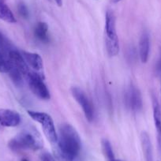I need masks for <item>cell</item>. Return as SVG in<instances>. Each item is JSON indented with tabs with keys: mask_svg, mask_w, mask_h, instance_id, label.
<instances>
[{
	"mask_svg": "<svg viewBox=\"0 0 161 161\" xmlns=\"http://www.w3.org/2000/svg\"><path fill=\"white\" fill-rule=\"evenodd\" d=\"M81 149L80 136L69 124L59 127L58 140L53 145L54 156L58 161H74Z\"/></svg>",
	"mask_w": 161,
	"mask_h": 161,
	"instance_id": "obj_1",
	"label": "cell"
},
{
	"mask_svg": "<svg viewBox=\"0 0 161 161\" xmlns=\"http://www.w3.org/2000/svg\"><path fill=\"white\" fill-rule=\"evenodd\" d=\"M8 146L15 152L23 150L36 151L43 148V144L36 134L29 131H23L9 142Z\"/></svg>",
	"mask_w": 161,
	"mask_h": 161,
	"instance_id": "obj_2",
	"label": "cell"
},
{
	"mask_svg": "<svg viewBox=\"0 0 161 161\" xmlns=\"http://www.w3.org/2000/svg\"><path fill=\"white\" fill-rule=\"evenodd\" d=\"M105 41L108 54L116 56L119 52V41L116 32L115 17L111 10H108L105 16Z\"/></svg>",
	"mask_w": 161,
	"mask_h": 161,
	"instance_id": "obj_3",
	"label": "cell"
},
{
	"mask_svg": "<svg viewBox=\"0 0 161 161\" xmlns=\"http://www.w3.org/2000/svg\"><path fill=\"white\" fill-rule=\"evenodd\" d=\"M28 114L34 121L41 125L45 137L52 145H54L58 140V133L56 132L54 121L51 115L47 113L34 111H28Z\"/></svg>",
	"mask_w": 161,
	"mask_h": 161,
	"instance_id": "obj_4",
	"label": "cell"
},
{
	"mask_svg": "<svg viewBox=\"0 0 161 161\" xmlns=\"http://www.w3.org/2000/svg\"><path fill=\"white\" fill-rule=\"evenodd\" d=\"M32 93L40 100H50L51 95L48 89L44 82V77L40 73L31 70L25 77Z\"/></svg>",
	"mask_w": 161,
	"mask_h": 161,
	"instance_id": "obj_5",
	"label": "cell"
},
{
	"mask_svg": "<svg viewBox=\"0 0 161 161\" xmlns=\"http://www.w3.org/2000/svg\"><path fill=\"white\" fill-rule=\"evenodd\" d=\"M71 93L82 108L86 118L89 122H92L95 118V109L94 106L86 92L78 87H73L71 89Z\"/></svg>",
	"mask_w": 161,
	"mask_h": 161,
	"instance_id": "obj_6",
	"label": "cell"
},
{
	"mask_svg": "<svg viewBox=\"0 0 161 161\" xmlns=\"http://www.w3.org/2000/svg\"><path fill=\"white\" fill-rule=\"evenodd\" d=\"M14 47L5 36L0 32V72L8 74L12 68L10 53Z\"/></svg>",
	"mask_w": 161,
	"mask_h": 161,
	"instance_id": "obj_7",
	"label": "cell"
},
{
	"mask_svg": "<svg viewBox=\"0 0 161 161\" xmlns=\"http://www.w3.org/2000/svg\"><path fill=\"white\" fill-rule=\"evenodd\" d=\"M124 100L126 108L133 112H139L142 109V94L140 90L133 85H130L125 92Z\"/></svg>",
	"mask_w": 161,
	"mask_h": 161,
	"instance_id": "obj_8",
	"label": "cell"
},
{
	"mask_svg": "<svg viewBox=\"0 0 161 161\" xmlns=\"http://www.w3.org/2000/svg\"><path fill=\"white\" fill-rule=\"evenodd\" d=\"M21 115L16 111L0 109V125L6 127H15L21 123Z\"/></svg>",
	"mask_w": 161,
	"mask_h": 161,
	"instance_id": "obj_9",
	"label": "cell"
},
{
	"mask_svg": "<svg viewBox=\"0 0 161 161\" xmlns=\"http://www.w3.org/2000/svg\"><path fill=\"white\" fill-rule=\"evenodd\" d=\"M21 53L29 67L31 68L32 70L40 74V71L44 68L43 59L40 55L36 53L28 52H21Z\"/></svg>",
	"mask_w": 161,
	"mask_h": 161,
	"instance_id": "obj_10",
	"label": "cell"
},
{
	"mask_svg": "<svg viewBox=\"0 0 161 161\" xmlns=\"http://www.w3.org/2000/svg\"><path fill=\"white\" fill-rule=\"evenodd\" d=\"M153 119H154L155 127L157 136L158 149L161 154V110L157 99L155 97H153Z\"/></svg>",
	"mask_w": 161,
	"mask_h": 161,
	"instance_id": "obj_11",
	"label": "cell"
},
{
	"mask_svg": "<svg viewBox=\"0 0 161 161\" xmlns=\"http://www.w3.org/2000/svg\"><path fill=\"white\" fill-rule=\"evenodd\" d=\"M150 37L147 31H144L139 40V56L142 63H147L149 57Z\"/></svg>",
	"mask_w": 161,
	"mask_h": 161,
	"instance_id": "obj_12",
	"label": "cell"
},
{
	"mask_svg": "<svg viewBox=\"0 0 161 161\" xmlns=\"http://www.w3.org/2000/svg\"><path fill=\"white\" fill-rule=\"evenodd\" d=\"M34 35L36 38L43 44H48L50 42V36L48 34V25L47 23L40 21L36 24L34 29Z\"/></svg>",
	"mask_w": 161,
	"mask_h": 161,
	"instance_id": "obj_13",
	"label": "cell"
},
{
	"mask_svg": "<svg viewBox=\"0 0 161 161\" xmlns=\"http://www.w3.org/2000/svg\"><path fill=\"white\" fill-rule=\"evenodd\" d=\"M141 141H142V148L144 151L145 160L146 161H153V147H152L151 140H150L149 135L147 132L143 131L141 134Z\"/></svg>",
	"mask_w": 161,
	"mask_h": 161,
	"instance_id": "obj_14",
	"label": "cell"
},
{
	"mask_svg": "<svg viewBox=\"0 0 161 161\" xmlns=\"http://www.w3.org/2000/svg\"><path fill=\"white\" fill-rule=\"evenodd\" d=\"M0 19L10 24L17 21L13 12L3 3H0Z\"/></svg>",
	"mask_w": 161,
	"mask_h": 161,
	"instance_id": "obj_15",
	"label": "cell"
},
{
	"mask_svg": "<svg viewBox=\"0 0 161 161\" xmlns=\"http://www.w3.org/2000/svg\"><path fill=\"white\" fill-rule=\"evenodd\" d=\"M102 150L104 154L105 157L108 159V160H111V159H114V154L113 152V148L111 147V143L107 139H103L102 140Z\"/></svg>",
	"mask_w": 161,
	"mask_h": 161,
	"instance_id": "obj_16",
	"label": "cell"
},
{
	"mask_svg": "<svg viewBox=\"0 0 161 161\" xmlns=\"http://www.w3.org/2000/svg\"><path fill=\"white\" fill-rule=\"evenodd\" d=\"M18 10L19 14L23 18H28L29 16V12L28 10L27 7L24 3H19L18 6Z\"/></svg>",
	"mask_w": 161,
	"mask_h": 161,
	"instance_id": "obj_17",
	"label": "cell"
},
{
	"mask_svg": "<svg viewBox=\"0 0 161 161\" xmlns=\"http://www.w3.org/2000/svg\"><path fill=\"white\" fill-rule=\"evenodd\" d=\"M41 161H55V157L48 153H44L40 156Z\"/></svg>",
	"mask_w": 161,
	"mask_h": 161,
	"instance_id": "obj_18",
	"label": "cell"
},
{
	"mask_svg": "<svg viewBox=\"0 0 161 161\" xmlns=\"http://www.w3.org/2000/svg\"><path fill=\"white\" fill-rule=\"evenodd\" d=\"M156 70L158 74H161V54L160 56H159V60H158L157 63H156Z\"/></svg>",
	"mask_w": 161,
	"mask_h": 161,
	"instance_id": "obj_19",
	"label": "cell"
},
{
	"mask_svg": "<svg viewBox=\"0 0 161 161\" xmlns=\"http://www.w3.org/2000/svg\"><path fill=\"white\" fill-rule=\"evenodd\" d=\"M52 1H54L58 7H61L63 5V0H52Z\"/></svg>",
	"mask_w": 161,
	"mask_h": 161,
	"instance_id": "obj_20",
	"label": "cell"
},
{
	"mask_svg": "<svg viewBox=\"0 0 161 161\" xmlns=\"http://www.w3.org/2000/svg\"><path fill=\"white\" fill-rule=\"evenodd\" d=\"M108 161H124V160H123V159H115V158H114V159H111V160H108Z\"/></svg>",
	"mask_w": 161,
	"mask_h": 161,
	"instance_id": "obj_21",
	"label": "cell"
},
{
	"mask_svg": "<svg viewBox=\"0 0 161 161\" xmlns=\"http://www.w3.org/2000/svg\"><path fill=\"white\" fill-rule=\"evenodd\" d=\"M21 161H29V160H28L27 159H21Z\"/></svg>",
	"mask_w": 161,
	"mask_h": 161,
	"instance_id": "obj_22",
	"label": "cell"
},
{
	"mask_svg": "<svg viewBox=\"0 0 161 161\" xmlns=\"http://www.w3.org/2000/svg\"><path fill=\"white\" fill-rule=\"evenodd\" d=\"M116 1H120V0H116Z\"/></svg>",
	"mask_w": 161,
	"mask_h": 161,
	"instance_id": "obj_23",
	"label": "cell"
},
{
	"mask_svg": "<svg viewBox=\"0 0 161 161\" xmlns=\"http://www.w3.org/2000/svg\"><path fill=\"white\" fill-rule=\"evenodd\" d=\"M160 92H161V88H160Z\"/></svg>",
	"mask_w": 161,
	"mask_h": 161,
	"instance_id": "obj_24",
	"label": "cell"
}]
</instances>
